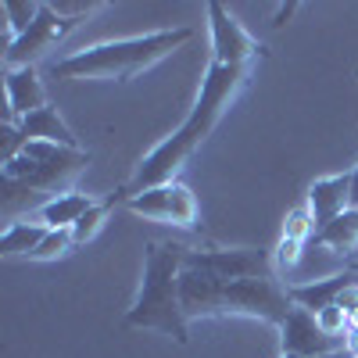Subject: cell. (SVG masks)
I'll return each mask as SVG.
<instances>
[{"label":"cell","instance_id":"6da1fadb","mask_svg":"<svg viewBox=\"0 0 358 358\" xmlns=\"http://www.w3.org/2000/svg\"><path fill=\"white\" fill-rule=\"evenodd\" d=\"M248 79H251V69L248 65H215V62L208 65V72L201 79V90H197V101H194L190 115L183 118V126H179L172 136H165L151 155H143V162L129 176V183L118 190L115 197L118 201H129V197H136L143 190L176 183V172L183 169L197 155V147L215 133L219 118L226 115V108L244 90Z\"/></svg>","mask_w":358,"mask_h":358},{"label":"cell","instance_id":"7a4b0ae2","mask_svg":"<svg viewBox=\"0 0 358 358\" xmlns=\"http://www.w3.org/2000/svg\"><path fill=\"white\" fill-rule=\"evenodd\" d=\"M179 297H183L187 319H212V315H251L268 326H283L294 312V301L287 287L276 283V276L258 280H215L201 268L183 265L179 276Z\"/></svg>","mask_w":358,"mask_h":358},{"label":"cell","instance_id":"3957f363","mask_svg":"<svg viewBox=\"0 0 358 358\" xmlns=\"http://www.w3.org/2000/svg\"><path fill=\"white\" fill-rule=\"evenodd\" d=\"M183 244L172 241H147L143 248V280L136 290V301L126 312L129 330H155L176 344L190 341V319L183 312V297H179V276L187 265Z\"/></svg>","mask_w":358,"mask_h":358},{"label":"cell","instance_id":"277c9868","mask_svg":"<svg viewBox=\"0 0 358 358\" xmlns=\"http://www.w3.org/2000/svg\"><path fill=\"white\" fill-rule=\"evenodd\" d=\"M194 40V29L179 25V29H158V33H143L129 40H108L83 47L69 57H57L50 72L57 79H97V83H129L140 72L155 69L165 62L169 54H176L183 43Z\"/></svg>","mask_w":358,"mask_h":358},{"label":"cell","instance_id":"5b68a950","mask_svg":"<svg viewBox=\"0 0 358 358\" xmlns=\"http://www.w3.org/2000/svg\"><path fill=\"white\" fill-rule=\"evenodd\" d=\"M90 165V151L83 147H62V143H43V140H33L22 147V155L4 162V204L15 197V194H72L69 187L86 172Z\"/></svg>","mask_w":358,"mask_h":358},{"label":"cell","instance_id":"8992f818","mask_svg":"<svg viewBox=\"0 0 358 358\" xmlns=\"http://www.w3.org/2000/svg\"><path fill=\"white\" fill-rule=\"evenodd\" d=\"M83 18H86V15H65V11H57L54 4H40L36 22L29 25L18 40L8 43V50H4V69H36L40 57H43L54 43H62Z\"/></svg>","mask_w":358,"mask_h":358},{"label":"cell","instance_id":"52a82bcc","mask_svg":"<svg viewBox=\"0 0 358 358\" xmlns=\"http://www.w3.org/2000/svg\"><path fill=\"white\" fill-rule=\"evenodd\" d=\"M187 265L215 280H258L273 276V258L255 248H208V251H187Z\"/></svg>","mask_w":358,"mask_h":358},{"label":"cell","instance_id":"ba28073f","mask_svg":"<svg viewBox=\"0 0 358 358\" xmlns=\"http://www.w3.org/2000/svg\"><path fill=\"white\" fill-rule=\"evenodd\" d=\"M133 215H143V219H155V222H169V226H197V197L190 194L187 183H165V187H155V190H143L129 201H122Z\"/></svg>","mask_w":358,"mask_h":358},{"label":"cell","instance_id":"9c48e42d","mask_svg":"<svg viewBox=\"0 0 358 358\" xmlns=\"http://www.w3.org/2000/svg\"><path fill=\"white\" fill-rule=\"evenodd\" d=\"M208 29H212V62L215 65H248L255 57H265V43H258L248 29L236 22L219 0L208 4Z\"/></svg>","mask_w":358,"mask_h":358},{"label":"cell","instance_id":"30bf717a","mask_svg":"<svg viewBox=\"0 0 358 358\" xmlns=\"http://www.w3.org/2000/svg\"><path fill=\"white\" fill-rule=\"evenodd\" d=\"M344 341L341 337H330L319 330V322L308 308H297L287 315V322L280 326V351L283 355H301V358H319V355H330V351H341Z\"/></svg>","mask_w":358,"mask_h":358},{"label":"cell","instance_id":"8fae6325","mask_svg":"<svg viewBox=\"0 0 358 358\" xmlns=\"http://www.w3.org/2000/svg\"><path fill=\"white\" fill-rule=\"evenodd\" d=\"M351 172H337V176H322L308 187L305 201L312 208V219H315V233L322 226H330L337 215H344L351 208Z\"/></svg>","mask_w":358,"mask_h":358},{"label":"cell","instance_id":"7c38bea8","mask_svg":"<svg viewBox=\"0 0 358 358\" xmlns=\"http://www.w3.org/2000/svg\"><path fill=\"white\" fill-rule=\"evenodd\" d=\"M4 94H8L4 122H22L25 115L47 108V90L36 69H4Z\"/></svg>","mask_w":358,"mask_h":358},{"label":"cell","instance_id":"4fadbf2b","mask_svg":"<svg viewBox=\"0 0 358 358\" xmlns=\"http://www.w3.org/2000/svg\"><path fill=\"white\" fill-rule=\"evenodd\" d=\"M355 283H358V268L351 265L348 273H337V276L312 280V283H294V287H287V294H290V301H294L297 308H308V312L315 315V312H322V308L337 305L341 294H344L348 287H355Z\"/></svg>","mask_w":358,"mask_h":358},{"label":"cell","instance_id":"5bb4252c","mask_svg":"<svg viewBox=\"0 0 358 358\" xmlns=\"http://www.w3.org/2000/svg\"><path fill=\"white\" fill-rule=\"evenodd\" d=\"M18 133L25 136V143H33V140H43V143H62V147H79L76 133L65 126V118L57 115V108H40L33 115H25L22 122H18Z\"/></svg>","mask_w":358,"mask_h":358},{"label":"cell","instance_id":"9a60e30c","mask_svg":"<svg viewBox=\"0 0 358 358\" xmlns=\"http://www.w3.org/2000/svg\"><path fill=\"white\" fill-rule=\"evenodd\" d=\"M94 204H97V201L90 197V194L72 190V194H62V197L43 201V204H40V219H43L47 229H72Z\"/></svg>","mask_w":358,"mask_h":358},{"label":"cell","instance_id":"2e32d148","mask_svg":"<svg viewBox=\"0 0 358 358\" xmlns=\"http://www.w3.org/2000/svg\"><path fill=\"white\" fill-rule=\"evenodd\" d=\"M50 229L43 222H8L4 236H0V255L4 258H29Z\"/></svg>","mask_w":358,"mask_h":358},{"label":"cell","instance_id":"e0dca14e","mask_svg":"<svg viewBox=\"0 0 358 358\" xmlns=\"http://www.w3.org/2000/svg\"><path fill=\"white\" fill-rule=\"evenodd\" d=\"M315 244L330 248L334 255H351L358 248V212L355 208H348L344 215H337L330 226H322L315 233Z\"/></svg>","mask_w":358,"mask_h":358},{"label":"cell","instance_id":"ac0fdd59","mask_svg":"<svg viewBox=\"0 0 358 358\" xmlns=\"http://www.w3.org/2000/svg\"><path fill=\"white\" fill-rule=\"evenodd\" d=\"M0 11H4V18H8V43H11V40H18L25 29L36 22L40 4H33V0H4Z\"/></svg>","mask_w":358,"mask_h":358},{"label":"cell","instance_id":"d6986e66","mask_svg":"<svg viewBox=\"0 0 358 358\" xmlns=\"http://www.w3.org/2000/svg\"><path fill=\"white\" fill-rule=\"evenodd\" d=\"M118 204V197L111 194L108 201H97L94 208H90V212L72 226V236H76V244H90V241H94V236L101 233V226H104V219H108V212H111V208Z\"/></svg>","mask_w":358,"mask_h":358},{"label":"cell","instance_id":"ffe728a7","mask_svg":"<svg viewBox=\"0 0 358 358\" xmlns=\"http://www.w3.org/2000/svg\"><path fill=\"white\" fill-rule=\"evenodd\" d=\"M283 236H290V241H301V244H308V236H315V219H312L308 201L294 204L290 212H287V219H283Z\"/></svg>","mask_w":358,"mask_h":358},{"label":"cell","instance_id":"44dd1931","mask_svg":"<svg viewBox=\"0 0 358 358\" xmlns=\"http://www.w3.org/2000/svg\"><path fill=\"white\" fill-rule=\"evenodd\" d=\"M76 248V236H72V229H50L47 236H43V244L29 255V262H50V258H62V255H69Z\"/></svg>","mask_w":358,"mask_h":358},{"label":"cell","instance_id":"7402d4cb","mask_svg":"<svg viewBox=\"0 0 358 358\" xmlns=\"http://www.w3.org/2000/svg\"><path fill=\"white\" fill-rule=\"evenodd\" d=\"M315 322H319V330H322V334L341 337V341L348 337V312H344V308H337V305L315 312Z\"/></svg>","mask_w":358,"mask_h":358},{"label":"cell","instance_id":"603a6c76","mask_svg":"<svg viewBox=\"0 0 358 358\" xmlns=\"http://www.w3.org/2000/svg\"><path fill=\"white\" fill-rule=\"evenodd\" d=\"M301 241H290V236H280V244L273 251V265L276 268H294L297 262H301Z\"/></svg>","mask_w":358,"mask_h":358},{"label":"cell","instance_id":"cb8c5ba5","mask_svg":"<svg viewBox=\"0 0 358 358\" xmlns=\"http://www.w3.org/2000/svg\"><path fill=\"white\" fill-rule=\"evenodd\" d=\"M344 348H348V355H351V358H358V330H348Z\"/></svg>","mask_w":358,"mask_h":358},{"label":"cell","instance_id":"d4e9b609","mask_svg":"<svg viewBox=\"0 0 358 358\" xmlns=\"http://www.w3.org/2000/svg\"><path fill=\"white\" fill-rule=\"evenodd\" d=\"M351 176H355V179H351V208L358 212V165L351 169Z\"/></svg>","mask_w":358,"mask_h":358},{"label":"cell","instance_id":"484cf974","mask_svg":"<svg viewBox=\"0 0 358 358\" xmlns=\"http://www.w3.org/2000/svg\"><path fill=\"white\" fill-rule=\"evenodd\" d=\"M290 15H294V4H287V8H280V11H276V18H273V25L280 29V25H283V22L290 18Z\"/></svg>","mask_w":358,"mask_h":358},{"label":"cell","instance_id":"4316f807","mask_svg":"<svg viewBox=\"0 0 358 358\" xmlns=\"http://www.w3.org/2000/svg\"><path fill=\"white\" fill-rule=\"evenodd\" d=\"M319 358H351V355H348V348H341V351H330V355H319Z\"/></svg>","mask_w":358,"mask_h":358},{"label":"cell","instance_id":"83f0119b","mask_svg":"<svg viewBox=\"0 0 358 358\" xmlns=\"http://www.w3.org/2000/svg\"><path fill=\"white\" fill-rule=\"evenodd\" d=\"M280 358H301V355H283V351H280Z\"/></svg>","mask_w":358,"mask_h":358}]
</instances>
